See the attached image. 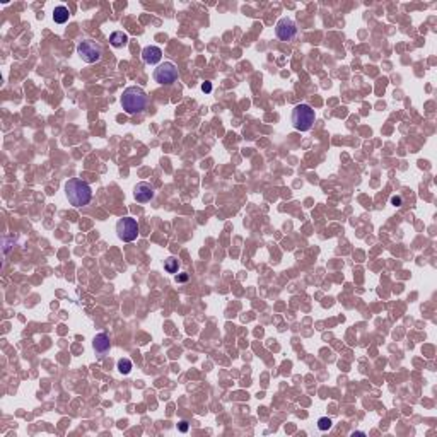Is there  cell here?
Instances as JSON below:
<instances>
[{
	"instance_id": "obj_18",
	"label": "cell",
	"mask_w": 437,
	"mask_h": 437,
	"mask_svg": "<svg viewBox=\"0 0 437 437\" xmlns=\"http://www.w3.org/2000/svg\"><path fill=\"white\" fill-rule=\"evenodd\" d=\"M202 91H203V92H210V91H212V84H210V82L202 84Z\"/></svg>"
},
{
	"instance_id": "obj_5",
	"label": "cell",
	"mask_w": 437,
	"mask_h": 437,
	"mask_svg": "<svg viewBox=\"0 0 437 437\" xmlns=\"http://www.w3.org/2000/svg\"><path fill=\"white\" fill-rule=\"evenodd\" d=\"M77 53H79V57H81L86 63L99 62V60H101V57H103L101 46H99L96 41H92V39H84V41L79 43Z\"/></svg>"
},
{
	"instance_id": "obj_15",
	"label": "cell",
	"mask_w": 437,
	"mask_h": 437,
	"mask_svg": "<svg viewBox=\"0 0 437 437\" xmlns=\"http://www.w3.org/2000/svg\"><path fill=\"white\" fill-rule=\"evenodd\" d=\"M318 427L321 429V431H328V429L331 427V419H328V417H323V419L318 420Z\"/></svg>"
},
{
	"instance_id": "obj_2",
	"label": "cell",
	"mask_w": 437,
	"mask_h": 437,
	"mask_svg": "<svg viewBox=\"0 0 437 437\" xmlns=\"http://www.w3.org/2000/svg\"><path fill=\"white\" fill-rule=\"evenodd\" d=\"M65 193H67V198H69L70 205H74V207H84L92 200L91 186L79 178H72L67 181Z\"/></svg>"
},
{
	"instance_id": "obj_16",
	"label": "cell",
	"mask_w": 437,
	"mask_h": 437,
	"mask_svg": "<svg viewBox=\"0 0 437 437\" xmlns=\"http://www.w3.org/2000/svg\"><path fill=\"white\" fill-rule=\"evenodd\" d=\"M391 203H393V205H395V207H402L403 200L400 198V196H393V198H391Z\"/></svg>"
},
{
	"instance_id": "obj_13",
	"label": "cell",
	"mask_w": 437,
	"mask_h": 437,
	"mask_svg": "<svg viewBox=\"0 0 437 437\" xmlns=\"http://www.w3.org/2000/svg\"><path fill=\"white\" fill-rule=\"evenodd\" d=\"M164 268H166L167 274H178V268H179V262L174 258V256H169V258L164 262Z\"/></svg>"
},
{
	"instance_id": "obj_6",
	"label": "cell",
	"mask_w": 437,
	"mask_h": 437,
	"mask_svg": "<svg viewBox=\"0 0 437 437\" xmlns=\"http://www.w3.org/2000/svg\"><path fill=\"white\" fill-rule=\"evenodd\" d=\"M154 79L155 82L162 84V86H169L178 79V69L173 62H164L154 70Z\"/></svg>"
},
{
	"instance_id": "obj_12",
	"label": "cell",
	"mask_w": 437,
	"mask_h": 437,
	"mask_svg": "<svg viewBox=\"0 0 437 437\" xmlns=\"http://www.w3.org/2000/svg\"><path fill=\"white\" fill-rule=\"evenodd\" d=\"M110 43L115 48L125 46L127 43H128V34L123 33V31H115V33H111V36H110Z\"/></svg>"
},
{
	"instance_id": "obj_1",
	"label": "cell",
	"mask_w": 437,
	"mask_h": 437,
	"mask_svg": "<svg viewBox=\"0 0 437 437\" xmlns=\"http://www.w3.org/2000/svg\"><path fill=\"white\" fill-rule=\"evenodd\" d=\"M147 104H149V96L146 94V91H144L142 87L132 86V87H127V89L123 91L122 106L128 115L142 113V111L147 108Z\"/></svg>"
},
{
	"instance_id": "obj_11",
	"label": "cell",
	"mask_w": 437,
	"mask_h": 437,
	"mask_svg": "<svg viewBox=\"0 0 437 437\" xmlns=\"http://www.w3.org/2000/svg\"><path fill=\"white\" fill-rule=\"evenodd\" d=\"M70 17V12L65 5H58L53 10V21L57 24H65Z\"/></svg>"
},
{
	"instance_id": "obj_8",
	"label": "cell",
	"mask_w": 437,
	"mask_h": 437,
	"mask_svg": "<svg viewBox=\"0 0 437 437\" xmlns=\"http://www.w3.org/2000/svg\"><path fill=\"white\" fill-rule=\"evenodd\" d=\"M134 196H135V200H137L139 203H147V202H150V200L155 196V190H154V186H152L150 183L142 181V183L135 184Z\"/></svg>"
},
{
	"instance_id": "obj_17",
	"label": "cell",
	"mask_w": 437,
	"mask_h": 437,
	"mask_svg": "<svg viewBox=\"0 0 437 437\" xmlns=\"http://www.w3.org/2000/svg\"><path fill=\"white\" fill-rule=\"evenodd\" d=\"M178 427H179V431H181V432H186L188 431V422H186V420H181Z\"/></svg>"
},
{
	"instance_id": "obj_3",
	"label": "cell",
	"mask_w": 437,
	"mask_h": 437,
	"mask_svg": "<svg viewBox=\"0 0 437 437\" xmlns=\"http://www.w3.org/2000/svg\"><path fill=\"white\" fill-rule=\"evenodd\" d=\"M291 120H292V127H294L295 130L307 132L316 120L314 110H312L309 104H297V106L292 110Z\"/></svg>"
},
{
	"instance_id": "obj_14",
	"label": "cell",
	"mask_w": 437,
	"mask_h": 437,
	"mask_svg": "<svg viewBox=\"0 0 437 437\" xmlns=\"http://www.w3.org/2000/svg\"><path fill=\"white\" fill-rule=\"evenodd\" d=\"M118 371L122 374H130L132 371V360L130 359H120L118 360Z\"/></svg>"
},
{
	"instance_id": "obj_9",
	"label": "cell",
	"mask_w": 437,
	"mask_h": 437,
	"mask_svg": "<svg viewBox=\"0 0 437 437\" xmlns=\"http://www.w3.org/2000/svg\"><path fill=\"white\" fill-rule=\"evenodd\" d=\"M92 348H94V352H96V357H98V359H103L111 348L110 336H108L106 333L96 335L94 340H92Z\"/></svg>"
},
{
	"instance_id": "obj_4",
	"label": "cell",
	"mask_w": 437,
	"mask_h": 437,
	"mask_svg": "<svg viewBox=\"0 0 437 437\" xmlns=\"http://www.w3.org/2000/svg\"><path fill=\"white\" fill-rule=\"evenodd\" d=\"M116 234L122 241L125 243H132L137 239L139 236V224L135 219L132 217H123L116 222Z\"/></svg>"
},
{
	"instance_id": "obj_7",
	"label": "cell",
	"mask_w": 437,
	"mask_h": 437,
	"mask_svg": "<svg viewBox=\"0 0 437 437\" xmlns=\"http://www.w3.org/2000/svg\"><path fill=\"white\" fill-rule=\"evenodd\" d=\"M275 34L280 41H292L297 36V26L291 17H282L275 26Z\"/></svg>"
},
{
	"instance_id": "obj_10",
	"label": "cell",
	"mask_w": 437,
	"mask_h": 437,
	"mask_svg": "<svg viewBox=\"0 0 437 437\" xmlns=\"http://www.w3.org/2000/svg\"><path fill=\"white\" fill-rule=\"evenodd\" d=\"M142 58L146 63H149V65H154V63H159L162 58V51L161 48L157 46H146L142 50Z\"/></svg>"
},
{
	"instance_id": "obj_19",
	"label": "cell",
	"mask_w": 437,
	"mask_h": 437,
	"mask_svg": "<svg viewBox=\"0 0 437 437\" xmlns=\"http://www.w3.org/2000/svg\"><path fill=\"white\" fill-rule=\"evenodd\" d=\"M176 280H178V282H184V280H188V274H181V275H176Z\"/></svg>"
}]
</instances>
